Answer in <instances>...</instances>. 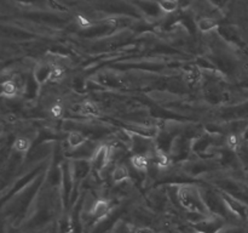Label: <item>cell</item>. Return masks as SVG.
I'll list each match as a JSON object with an SVG mask.
<instances>
[{"mask_svg": "<svg viewBox=\"0 0 248 233\" xmlns=\"http://www.w3.org/2000/svg\"><path fill=\"white\" fill-rule=\"evenodd\" d=\"M176 194L178 203L189 213H199L206 216L211 215L210 210L203 200L201 189L195 184H179L177 187Z\"/></svg>", "mask_w": 248, "mask_h": 233, "instance_id": "1", "label": "cell"}, {"mask_svg": "<svg viewBox=\"0 0 248 233\" xmlns=\"http://www.w3.org/2000/svg\"><path fill=\"white\" fill-rule=\"evenodd\" d=\"M111 158H113V150L107 145H99L97 152L90 160L92 171L96 172L97 175L103 174L104 170H107V167H108Z\"/></svg>", "mask_w": 248, "mask_h": 233, "instance_id": "2", "label": "cell"}, {"mask_svg": "<svg viewBox=\"0 0 248 233\" xmlns=\"http://www.w3.org/2000/svg\"><path fill=\"white\" fill-rule=\"evenodd\" d=\"M121 214H123V210H121L120 206H114L113 210L108 215L104 216L103 218H101V220H98L94 223L90 233L111 232L116 223L121 220Z\"/></svg>", "mask_w": 248, "mask_h": 233, "instance_id": "3", "label": "cell"}, {"mask_svg": "<svg viewBox=\"0 0 248 233\" xmlns=\"http://www.w3.org/2000/svg\"><path fill=\"white\" fill-rule=\"evenodd\" d=\"M227 223V220L224 217L211 214L200 222L194 223L193 226L199 233H218Z\"/></svg>", "mask_w": 248, "mask_h": 233, "instance_id": "4", "label": "cell"}, {"mask_svg": "<svg viewBox=\"0 0 248 233\" xmlns=\"http://www.w3.org/2000/svg\"><path fill=\"white\" fill-rule=\"evenodd\" d=\"M52 68L53 65H51L50 62H46V61H41V62H38L34 66L31 74H33L34 79L38 83L39 86H44L46 83L50 82Z\"/></svg>", "mask_w": 248, "mask_h": 233, "instance_id": "5", "label": "cell"}, {"mask_svg": "<svg viewBox=\"0 0 248 233\" xmlns=\"http://www.w3.org/2000/svg\"><path fill=\"white\" fill-rule=\"evenodd\" d=\"M89 141H90V137L86 135V133L78 130L69 131V133L67 135L68 150H78V148L82 147V146H84L85 143L89 142Z\"/></svg>", "mask_w": 248, "mask_h": 233, "instance_id": "6", "label": "cell"}, {"mask_svg": "<svg viewBox=\"0 0 248 233\" xmlns=\"http://www.w3.org/2000/svg\"><path fill=\"white\" fill-rule=\"evenodd\" d=\"M111 179H113L114 183L118 184V186L126 183V181H128V179H130L128 167L125 164H116L111 171Z\"/></svg>", "mask_w": 248, "mask_h": 233, "instance_id": "7", "label": "cell"}, {"mask_svg": "<svg viewBox=\"0 0 248 233\" xmlns=\"http://www.w3.org/2000/svg\"><path fill=\"white\" fill-rule=\"evenodd\" d=\"M31 145L33 142L29 136H18L12 142V150L26 155V153H29V150H31Z\"/></svg>", "mask_w": 248, "mask_h": 233, "instance_id": "8", "label": "cell"}, {"mask_svg": "<svg viewBox=\"0 0 248 233\" xmlns=\"http://www.w3.org/2000/svg\"><path fill=\"white\" fill-rule=\"evenodd\" d=\"M18 95V85L12 79H5L1 83V96L4 99H14Z\"/></svg>", "mask_w": 248, "mask_h": 233, "instance_id": "9", "label": "cell"}, {"mask_svg": "<svg viewBox=\"0 0 248 233\" xmlns=\"http://www.w3.org/2000/svg\"><path fill=\"white\" fill-rule=\"evenodd\" d=\"M79 113L84 116H98L99 107L97 106L96 102L86 100L79 104Z\"/></svg>", "mask_w": 248, "mask_h": 233, "instance_id": "10", "label": "cell"}, {"mask_svg": "<svg viewBox=\"0 0 248 233\" xmlns=\"http://www.w3.org/2000/svg\"><path fill=\"white\" fill-rule=\"evenodd\" d=\"M131 165L133 169L138 172H147L148 167H149V157L148 155L142 154H133L131 158Z\"/></svg>", "mask_w": 248, "mask_h": 233, "instance_id": "11", "label": "cell"}, {"mask_svg": "<svg viewBox=\"0 0 248 233\" xmlns=\"http://www.w3.org/2000/svg\"><path fill=\"white\" fill-rule=\"evenodd\" d=\"M218 21L213 17H203L196 22V27L202 32H211L213 29L218 28Z\"/></svg>", "mask_w": 248, "mask_h": 233, "instance_id": "12", "label": "cell"}, {"mask_svg": "<svg viewBox=\"0 0 248 233\" xmlns=\"http://www.w3.org/2000/svg\"><path fill=\"white\" fill-rule=\"evenodd\" d=\"M111 233H138V231H136V228L131 223L120 220L113 228Z\"/></svg>", "mask_w": 248, "mask_h": 233, "instance_id": "13", "label": "cell"}, {"mask_svg": "<svg viewBox=\"0 0 248 233\" xmlns=\"http://www.w3.org/2000/svg\"><path fill=\"white\" fill-rule=\"evenodd\" d=\"M225 145L230 150H236L240 147V137L237 133H230L225 138Z\"/></svg>", "mask_w": 248, "mask_h": 233, "instance_id": "14", "label": "cell"}, {"mask_svg": "<svg viewBox=\"0 0 248 233\" xmlns=\"http://www.w3.org/2000/svg\"><path fill=\"white\" fill-rule=\"evenodd\" d=\"M65 75V70L62 66L60 65H53L52 68V73H51V79L50 82L53 83H58L60 80H62Z\"/></svg>", "mask_w": 248, "mask_h": 233, "instance_id": "15", "label": "cell"}, {"mask_svg": "<svg viewBox=\"0 0 248 233\" xmlns=\"http://www.w3.org/2000/svg\"><path fill=\"white\" fill-rule=\"evenodd\" d=\"M218 233H247V231L245 230L242 226L239 225H232V223H227L222 230Z\"/></svg>", "mask_w": 248, "mask_h": 233, "instance_id": "16", "label": "cell"}, {"mask_svg": "<svg viewBox=\"0 0 248 233\" xmlns=\"http://www.w3.org/2000/svg\"><path fill=\"white\" fill-rule=\"evenodd\" d=\"M48 113H50L51 116H53V118H61V116H63V113H64V108H63L62 104L55 103L50 107Z\"/></svg>", "mask_w": 248, "mask_h": 233, "instance_id": "17", "label": "cell"}, {"mask_svg": "<svg viewBox=\"0 0 248 233\" xmlns=\"http://www.w3.org/2000/svg\"><path fill=\"white\" fill-rule=\"evenodd\" d=\"M16 1H18L19 4H23V5H39L43 2V0H16Z\"/></svg>", "mask_w": 248, "mask_h": 233, "instance_id": "18", "label": "cell"}, {"mask_svg": "<svg viewBox=\"0 0 248 233\" xmlns=\"http://www.w3.org/2000/svg\"><path fill=\"white\" fill-rule=\"evenodd\" d=\"M138 233H154L149 227H144V228H140L138 230Z\"/></svg>", "mask_w": 248, "mask_h": 233, "instance_id": "19", "label": "cell"}, {"mask_svg": "<svg viewBox=\"0 0 248 233\" xmlns=\"http://www.w3.org/2000/svg\"><path fill=\"white\" fill-rule=\"evenodd\" d=\"M247 218H248V213H247Z\"/></svg>", "mask_w": 248, "mask_h": 233, "instance_id": "20", "label": "cell"}]
</instances>
